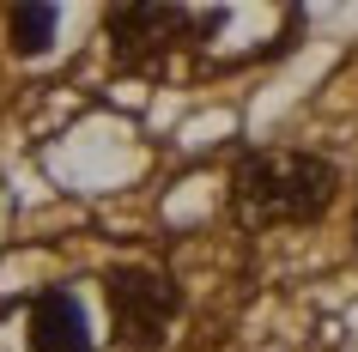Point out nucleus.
Instances as JSON below:
<instances>
[{
  "label": "nucleus",
  "instance_id": "nucleus-4",
  "mask_svg": "<svg viewBox=\"0 0 358 352\" xmlns=\"http://www.w3.org/2000/svg\"><path fill=\"white\" fill-rule=\"evenodd\" d=\"M31 352H92V322H85V310H79L73 292H61V286H49V292L31 304Z\"/></svg>",
  "mask_w": 358,
  "mask_h": 352
},
{
  "label": "nucleus",
  "instance_id": "nucleus-5",
  "mask_svg": "<svg viewBox=\"0 0 358 352\" xmlns=\"http://www.w3.org/2000/svg\"><path fill=\"white\" fill-rule=\"evenodd\" d=\"M6 31H13V49L19 55H43L55 43V6H13Z\"/></svg>",
  "mask_w": 358,
  "mask_h": 352
},
{
  "label": "nucleus",
  "instance_id": "nucleus-1",
  "mask_svg": "<svg viewBox=\"0 0 358 352\" xmlns=\"http://www.w3.org/2000/svg\"><path fill=\"white\" fill-rule=\"evenodd\" d=\"M340 170L316 152H243L231 170V213L243 225H310L328 213Z\"/></svg>",
  "mask_w": 358,
  "mask_h": 352
},
{
  "label": "nucleus",
  "instance_id": "nucleus-2",
  "mask_svg": "<svg viewBox=\"0 0 358 352\" xmlns=\"http://www.w3.org/2000/svg\"><path fill=\"white\" fill-rule=\"evenodd\" d=\"M103 292H110V316H115V334H122L128 352H152L164 340L176 304H182L176 286L164 274H152V267H115L103 279Z\"/></svg>",
  "mask_w": 358,
  "mask_h": 352
},
{
  "label": "nucleus",
  "instance_id": "nucleus-3",
  "mask_svg": "<svg viewBox=\"0 0 358 352\" xmlns=\"http://www.w3.org/2000/svg\"><path fill=\"white\" fill-rule=\"evenodd\" d=\"M110 43L122 61H152L176 49L189 31H219L225 13H182V6H110Z\"/></svg>",
  "mask_w": 358,
  "mask_h": 352
}]
</instances>
